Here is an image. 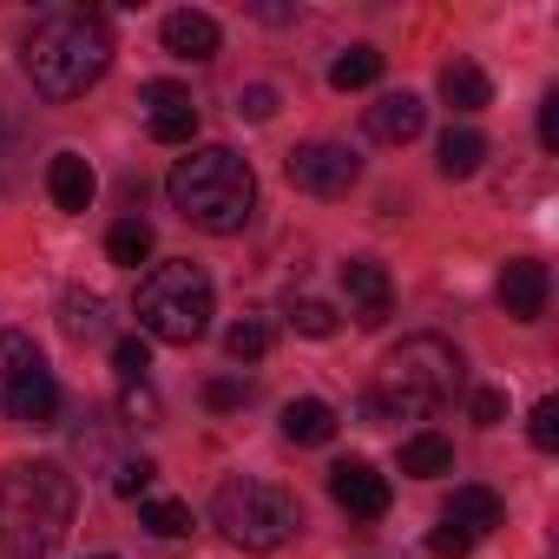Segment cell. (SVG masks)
Here are the masks:
<instances>
[{"label": "cell", "mask_w": 559, "mask_h": 559, "mask_svg": "<svg viewBox=\"0 0 559 559\" xmlns=\"http://www.w3.org/2000/svg\"><path fill=\"white\" fill-rule=\"evenodd\" d=\"M21 67H27L40 99H80L106 80L112 34L93 8H47L21 40Z\"/></svg>", "instance_id": "6da1fadb"}, {"label": "cell", "mask_w": 559, "mask_h": 559, "mask_svg": "<svg viewBox=\"0 0 559 559\" xmlns=\"http://www.w3.org/2000/svg\"><path fill=\"white\" fill-rule=\"evenodd\" d=\"M165 198H171V211L185 224H198L211 237H237L250 224V211H257V178L230 145H191L171 165Z\"/></svg>", "instance_id": "7a4b0ae2"}, {"label": "cell", "mask_w": 559, "mask_h": 559, "mask_svg": "<svg viewBox=\"0 0 559 559\" xmlns=\"http://www.w3.org/2000/svg\"><path fill=\"white\" fill-rule=\"evenodd\" d=\"M454 389H461L454 343H441V336H402L382 356V369H376L369 415H382V421H421L441 402H454Z\"/></svg>", "instance_id": "3957f363"}, {"label": "cell", "mask_w": 559, "mask_h": 559, "mask_svg": "<svg viewBox=\"0 0 559 559\" xmlns=\"http://www.w3.org/2000/svg\"><path fill=\"white\" fill-rule=\"evenodd\" d=\"M80 513V487L60 461H21L8 467V480H0V520H8V533H21L34 552H53L67 539Z\"/></svg>", "instance_id": "277c9868"}, {"label": "cell", "mask_w": 559, "mask_h": 559, "mask_svg": "<svg viewBox=\"0 0 559 559\" xmlns=\"http://www.w3.org/2000/svg\"><path fill=\"white\" fill-rule=\"evenodd\" d=\"M139 330L152 336V343H178V349H191L204 330H211V317H217V297H211V276L191 263V257H171V263H152L145 270V284H139Z\"/></svg>", "instance_id": "5b68a950"}, {"label": "cell", "mask_w": 559, "mask_h": 559, "mask_svg": "<svg viewBox=\"0 0 559 559\" xmlns=\"http://www.w3.org/2000/svg\"><path fill=\"white\" fill-rule=\"evenodd\" d=\"M211 520L224 526L230 546H243V552H276V546H290V539H297L304 507H297L290 487H276V480L230 474V480L211 493Z\"/></svg>", "instance_id": "8992f818"}, {"label": "cell", "mask_w": 559, "mask_h": 559, "mask_svg": "<svg viewBox=\"0 0 559 559\" xmlns=\"http://www.w3.org/2000/svg\"><path fill=\"white\" fill-rule=\"evenodd\" d=\"M284 171H290V185L310 191V198H349L356 178H362V158H356L349 145H336V139H310V145H297V152L284 158Z\"/></svg>", "instance_id": "52a82bcc"}, {"label": "cell", "mask_w": 559, "mask_h": 559, "mask_svg": "<svg viewBox=\"0 0 559 559\" xmlns=\"http://www.w3.org/2000/svg\"><path fill=\"white\" fill-rule=\"evenodd\" d=\"M139 106H145V132H152L158 145H191V132H198V106H191L185 86L152 80V86L139 93Z\"/></svg>", "instance_id": "ba28073f"}, {"label": "cell", "mask_w": 559, "mask_h": 559, "mask_svg": "<svg viewBox=\"0 0 559 559\" xmlns=\"http://www.w3.org/2000/svg\"><path fill=\"white\" fill-rule=\"evenodd\" d=\"M330 493H336V507L356 513V520H382V513H389V474H376L369 461H336V467H330Z\"/></svg>", "instance_id": "9c48e42d"}, {"label": "cell", "mask_w": 559, "mask_h": 559, "mask_svg": "<svg viewBox=\"0 0 559 559\" xmlns=\"http://www.w3.org/2000/svg\"><path fill=\"white\" fill-rule=\"evenodd\" d=\"M343 290L356 297V323H362V330H376V323L389 317L395 284H389V270H382L376 257H349V263H343Z\"/></svg>", "instance_id": "30bf717a"}, {"label": "cell", "mask_w": 559, "mask_h": 559, "mask_svg": "<svg viewBox=\"0 0 559 559\" xmlns=\"http://www.w3.org/2000/svg\"><path fill=\"white\" fill-rule=\"evenodd\" d=\"M500 304H507V317H513V323H533V317L546 310V263L513 257V263L500 270Z\"/></svg>", "instance_id": "8fae6325"}, {"label": "cell", "mask_w": 559, "mask_h": 559, "mask_svg": "<svg viewBox=\"0 0 559 559\" xmlns=\"http://www.w3.org/2000/svg\"><path fill=\"white\" fill-rule=\"evenodd\" d=\"M158 40H165V53H171V60H211L224 34H217V21H211V14H198V8H178V14H165Z\"/></svg>", "instance_id": "7c38bea8"}, {"label": "cell", "mask_w": 559, "mask_h": 559, "mask_svg": "<svg viewBox=\"0 0 559 559\" xmlns=\"http://www.w3.org/2000/svg\"><path fill=\"white\" fill-rule=\"evenodd\" d=\"M8 415H14L21 428H53V415H60V382H53L47 369L14 376V382H8Z\"/></svg>", "instance_id": "4fadbf2b"}, {"label": "cell", "mask_w": 559, "mask_h": 559, "mask_svg": "<svg viewBox=\"0 0 559 559\" xmlns=\"http://www.w3.org/2000/svg\"><path fill=\"white\" fill-rule=\"evenodd\" d=\"M421 126H428V106H421L415 93H382V99L369 106V132H376L382 145H408V139H421Z\"/></svg>", "instance_id": "5bb4252c"}, {"label": "cell", "mask_w": 559, "mask_h": 559, "mask_svg": "<svg viewBox=\"0 0 559 559\" xmlns=\"http://www.w3.org/2000/svg\"><path fill=\"white\" fill-rule=\"evenodd\" d=\"M47 191H53L60 211H93V191H99L93 158H80V152H53V165H47Z\"/></svg>", "instance_id": "9a60e30c"}, {"label": "cell", "mask_w": 559, "mask_h": 559, "mask_svg": "<svg viewBox=\"0 0 559 559\" xmlns=\"http://www.w3.org/2000/svg\"><path fill=\"white\" fill-rule=\"evenodd\" d=\"M336 428H343V415L330 402H317V395L284 408V441H297V448H323V441H336Z\"/></svg>", "instance_id": "2e32d148"}, {"label": "cell", "mask_w": 559, "mask_h": 559, "mask_svg": "<svg viewBox=\"0 0 559 559\" xmlns=\"http://www.w3.org/2000/svg\"><path fill=\"white\" fill-rule=\"evenodd\" d=\"M441 99L454 112H480V106H493V86H487V73L474 60H448L441 67Z\"/></svg>", "instance_id": "e0dca14e"}, {"label": "cell", "mask_w": 559, "mask_h": 559, "mask_svg": "<svg viewBox=\"0 0 559 559\" xmlns=\"http://www.w3.org/2000/svg\"><path fill=\"white\" fill-rule=\"evenodd\" d=\"M480 158H487V139L474 126H448L441 132V178H474Z\"/></svg>", "instance_id": "ac0fdd59"}, {"label": "cell", "mask_w": 559, "mask_h": 559, "mask_svg": "<svg viewBox=\"0 0 559 559\" xmlns=\"http://www.w3.org/2000/svg\"><path fill=\"white\" fill-rule=\"evenodd\" d=\"M454 467V448H448V435H408L402 441V474H415V480H435V474H448Z\"/></svg>", "instance_id": "d6986e66"}, {"label": "cell", "mask_w": 559, "mask_h": 559, "mask_svg": "<svg viewBox=\"0 0 559 559\" xmlns=\"http://www.w3.org/2000/svg\"><path fill=\"white\" fill-rule=\"evenodd\" d=\"M448 520H454V526H467V533L480 539L487 526H500V493H487V487H454Z\"/></svg>", "instance_id": "ffe728a7"}, {"label": "cell", "mask_w": 559, "mask_h": 559, "mask_svg": "<svg viewBox=\"0 0 559 559\" xmlns=\"http://www.w3.org/2000/svg\"><path fill=\"white\" fill-rule=\"evenodd\" d=\"M60 323H67L73 343H93V336H106V304L93 290H67L60 297Z\"/></svg>", "instance_id": "44dd1931"}, {"label": "cell", "mask_w": 559, "mask_h": 559, "mask_svg": "<svg viewBox=\"0 0 559 559\" xmlns=\"http://www.w3.org/2000/svg\"><path fill=\"white\" fill-rule=\"evenodd\" d=\"M106 257L126 263V270H139V263L152 257V224H145V217H119V224L106 230Z\"/></svg>", "instance_id": "7402d4cb"}, {"label": "cell", "mask_w": 559, "mask_h": 559, "mask_svg": "<svg viewBox=\"0 0 559 559\" xmlns=\"http://www.w3.org/2000/svg\"><path fill=\"white\" fill-rule=\"evenodd\" d=\"M382 80V53L376 47H349L336 67H330V86L336 93H362V86H376Z\"/></svg>", "instance_id": "603a6c76"}, {"label": "cell", "mask_w": 559, "mask_h": 559, "mask_svg": "<svg viewBox=\"0 0 559 559\" xmlns=\"http://www.w3.org/2000/svg\"><path fill=\"white\" fill-rule=\"evenodd\" d=\"M224 349H230V362H263L270 356V323L263 317H237L224 330Z\"/></svg>", "instance_id": "cb8c5ba5"}, {"label": "cell", "mask_w": 559, "mask_h": 559, "mask_svg": "<svg viewBox=\"0 0 559 559\" xmlns=\"http://www.w3.org/2000/svg\"><path fill=\"white\" fill-rule=\"evenodd\" d=\"M139 526L158 533V539H185V533H191V507H178V500H145V507H139Z\"/></svg>", "instance_id": "d4e9b609"}, {"label": "cell", "mask_w": 559, "mask_h": 559, "mask_svg": "<svg viewBox=\"0 0 559 559\" xmlns=\"http://www.w3.org/2000/svg\"><path fill=\"white\" fill-rule=\"evenodd\" d=\"M290 323H297L304 336H317V343H330V336L343 330V323H336V310H330V304H317V297H297V304H290Z\"/></svg>", "instance_id": "484cf974"}, {"label": "cell", "mask_w": 559, "mask_h": 559, "mask_svg": "<svg viewBox=\"0 0 559 559\" xmlns=\"http://www.w3.org/2000/svg\"><path fill=\"white\" fill-rule=\"evenodd\" d=\"M0 362H8V382H14V376H34V369H40V349H34V336H21V330H0Z\"/></svg>", "instance_id": "4316f807"}, {"label": "cell", "mask_w": 559, "mask_h": 559, "mask_svg": "<svg viewBox=\"0 0 559 559\" xmlns=\"http://www.w3.org/2000/svg\"><path fill=\"white\" fill-rule=\"evenodd\" d=\"M526 441L539 448V454H552L559 448V402L546 395V402H533V415H526Z\"/></svg>", "instance_id": "83f0119b"}, {"label": "cell", "mask_w": 559, "mask_h": 559, "mask_svg": "<svg viewBox=\"0 0 559 559\" xmlns=\"http://www.w3.org/2000/svg\"><path fill=\"white\" fill-rule=\"evenodd\" d=\"M152 480H158V467H152L145 454H126V461L112 467V493H126V500H139V493H145Z\"/></svg>", "instance_id": "f1b7e54d"}, {"label": "cell", "mask_w": 559, "mask_h": 559, "mask_svg": "<svg viewBox=\"0 0 559 559\" xmlns=\"http://www.w3.org/2000/svg\"><path fill=\"white\" fill-rule=\"evenodd\" d=\"M112 362H119L126 382H145V369H152V343H145V336H119V343H112Z\"/></svg>", "instance_id": "f546056e"}, {"label": "cell", "mask_w": 559, "mask_h": 559, "mask_svg": "<svg viewBox=\"0 0 559 559\" xmlns=\"http://www.w3.org/2000/svg\"><path fill=\"white\" fill-rule=\"evenodd\" d=\"M428 552H435V559H467V552H474V533L454 526V520H441V526L428 533Z\"/></svg>", "instance_id": "4dcf8cb0"}, {"label": "cell", "mask_w": 559, "mask_h": 559, "mask_svg": "<svg viewBox=\"0 0 559 559\" xmlns=\"http://www.w3.org/2000/svg\"><path fill=\"white\" fill-rule=\"evenodd\" d=\"M243 395H250V389H243L237 376H217V382H204V408H217V415H224V408H243Z\"/></svg>", "instance_id": "1f68e13d"}, {"label": "cell", "mask_w": 559, "mask_h": 559, "mask_svg": "<svg viewBox=\"0 0 559 559\" xmlns=\"http://www.w3.org/2000/svg\"><path fill=\"white\" fill-rule=\"evenodd\" d=\"M467 415H474L480 428H500V421H507V395H500V389H474V402H467Z\"/></svg>", "instance_id": "d6a6232c"}, {"label": "cell", "mask_w": 559, "mask_h": 559, "mask_svg": "<svg viewBox=\"0 0 559 559\" xmlns=\"http://www.w3.org/2000/svg\"><path fill=\"white\" fill-rule=\"evenodd\" d=\"M237 112H243V119H270V112H276V93H270V86H243V93H237Z\"/></svg>", "instance_id": "836d02e7"}, {"label": "cell", "mask_w": 559, "mask_h": 559, "mask_svg": "<svg viewBox=\"0 0 559 559\" xmlns=\"http://www.w3.org/2000/svg\"><path fill=\"white\" fill-rule=\"evenodd\" d=\"M126 415H132V421H158V395H152L145 382H132V389H126Z\"/></svg>", "instance_id": "e575fe53"}, {"label": "cell", "mask_w": 559, "mask_h": 559, "mask_svg": "<svg viewBox=\"0 0 559 559\" xmlns=\"http://www.w3.org/2000/svg\"><path fill=\"white\" fill-rule=\"evenodd\" d=\"M539 145L559 152V93H546V106H539Z\"/></svg>", "instance_id": "d590c367"}, {"label": "cell", "mask_w": 559, "mask_h": 559, "mask_svg": "<svg viewBox=\"0 0 559 559\" xmlns=\"http://www.w3.org/2000/svg\"><path fill=\"white\" fill-rule=\"evenodd\" d=\"M99 559H112V552H99Z\"/></svg>", "instance_id": "8d00e7d4"}]
</instances>
